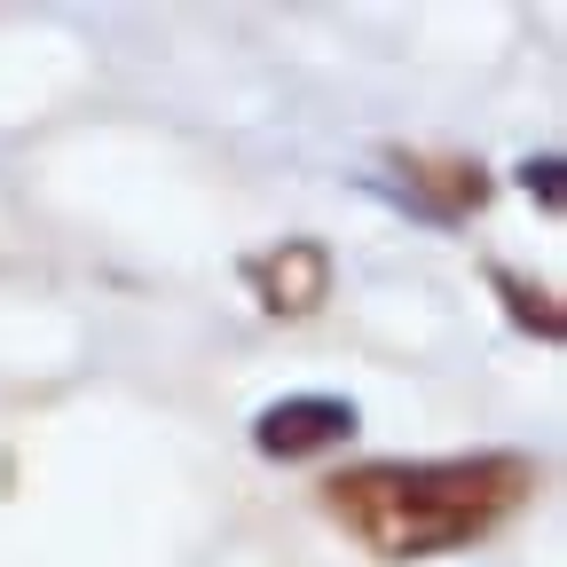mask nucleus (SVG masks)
<instances>
[{
  "instance_id": "1",
  "label": "nucleus",
  "mask_w": 567,
  "mask_h": 567,
  "mask_svg": "<svg viewBox=\"0 0 567 567\" xmlns=\"http://www.w3.org/2000/svg\"><path fill=\"white\" fill-rule=\"evenodd\" d=\"M536 496V465L513 450L481 457H410V465H354L323 488L331 520L379 559H434L505 528Z\"/></svg>"
},
{
  "instance_id": "4",
  "label": "nucleus",
  "mask_w": 567,
  "mask_h": 567,
  "mask_svg": "<svg viewBox=\"0 0 567 567\" xmlns=\"http://www.w3.org/2000/svg\"><path fill=\"white\" fill-rule=\"evenodd\" d=\"M551 166H559V158H536V166H528V182H536L544 205H559V174H551Z\"/></svg>"
},
{
  "instance_id": "2",
  "label": "nucleus",
  "mask_w": 567,
  "mask_h": 567,
  "mask_svg": "<svg viewBox=\"0 0 567 567\" xmlns=\"http://www.w3.org/2000/svg\"><path fill=\"white\" fill-rule=\"evenodd\" d=\"M347 434H354V402H339V394H284V402H268L260 425H252V442H260L268 457H284V465L323 457V450L347 442Z\"/></svg>"
},
{
  "instance_id": "3",
  "label": "nucleus",
  "mask_w": 567,
  "mask_h": 567,
  "mask_svg": "<svg viewBox=\"0 0 567 567\" xmlns=\"http://www.w3.org/2000/svg\"><path fill=\"white\" fill-rule=\"evenodd\" d=\"M252 284H260L268 316H316L323 292H331V252H323L316 237H284V245L252 268Z\"/></svg>"
}]
</instances>
